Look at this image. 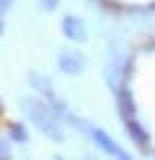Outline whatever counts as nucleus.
Returning a JSON list of instances; mask_svg holds the SVG:
<instances>
[{"label":"nucleus","instance_id":"f257e3e1","mask_svg":"<svg viewBox=\"0 0 155 160\" xmlns=\"http://www.w3.org/2000/svg\"><path fill=\"white\" fill-rule=\"evenodd\" d=\"M18 105H21L24 113L32 118V123H37V129L45 131V137L55 139V142L63 139V129H60L58 116L53 113L50 105H45L42 100H37V97H21V100H18Z\"/></svg>","mask_w":155,"mask_h":160},{"label":"nucleus","instance_id":"f03ea898","mask_svg":"<svg viewBox=\"0 0 155 160\" xmlns=\"http://www.w3.org/2000/svg\"><path fill=\"white\" fill-rule=\"evenodd\" d=\"M58 68L63 71V74H69V76L82 74V71L87 68V58L79 50H63L58 55Z\"/></svg>","mask_w":155,"mask_h":160},{"label":"nucleus","instance_id":"7ed1b4c3","mask_svg":"<svg viewBox=\"0 0 155 160\" xmlns=\"http://www.w3.org/2000/svg\"><path fill=\"white\" fill-rule=\"evenodd\" d=\"M60 29H63V34L71 39V42H84L87 39V26L79 16H63V21H60Z\"/></svg>","mask_w":155,"mask_h":160},{"label":"nucleus","instance_id":"20e7f679","mask_svg":"<svg viewBox=\"0 0 155 160\" xmlns=\"http://www.w3.org/2000/svg\"><path fill=\"white\" fill-rule=\"evenodd\" d=\"M87 134H90V137H92V142H95L100 150H105L108 155H113V158H126V152L121 150V147H118V144L105 134L103 129H92V126H90V131H87Z\"/></svg>","mask_w":155,"mask_h":160},{"label":"nucleus","instance_id":"39448f33","mask_svg":"<svg viewBox=\"0 0 155 160\" xmlns=\"http://www.w3.org/2000/svg\"><path fill=\"white\" fill-rule=\"evenodd\" d=\"M116 100H118V108H121V116H124V121H132L137 108H134V100L129 95V89H126V84H121L116 89Z\"/></svg>","mask_w":155,"mask_h":160},{"label":"nucleus","instance_id":"423d86ee","mask_svg":"<svg viewBox=\"0 0 155 160\" xmlns=\"http://www.w3.org/2000/svg\"><path fill=\"white\" fill-rule=\"evenodd\" d=\"M124 123H126V129H129L132 139H134L137 144H142V147H145V144H147V134L142 131V126H139L137 121H134V118H132V121H124Z\"/></svg>","mask_w":155,"mask_h":160},{"label":"nucleus","instance_id":"0eeeda50","mask_svg":"<svg viewBox=\"0 0 155 160\" xmlns=\"http://www.w3.org/2000/svg\"><path fill=\"white\" fill-rule=\"evenodd\" d=\"M29 84L32 87H37L42 95H53V89H50V82L45 79L42 74H29Z\"/></svg>","mask_w":155,"mask_h":160},{"label":"nucleus","instance_id":"6e6552de","mask_svg":"<svg viewBox=\"0 0 155 160\" xmlns=\"http://www.w3.org/2000/svg\"><path fill=\"white\" fill-rule=\"evenodd\" d=\"M11 139H16L18 144H24L26 139H29V137H26V129L21 123H11Z\"/></svg>","mask_w":155,"mask_h":160},{"label":"nucleus","instance_id":"1a4fd4ad","mask_svg":"<svg viewBox=\"0 0 155 160\" xmlns=\"http://www.w3.org/2000/svg\"><path fill=\"white\" fill-rule=\"evenodd\" d=\"M0 158H11V147L5 139H0Z\"/></svg>","mask_w":155,"mask_h":160},{"label":"nucleus","instance_id":"9d476101","mask_svg":"<svg viewBox=\"0 0 155 160\" xmlns=\"http://www.w3.org/2000/svg\"><path fill=\"white\" fill-rule=\"evenodd\" d=\"M42 3V8L45 11H53V8H58V0H39Z\"/></svg>","mask_w":155,"mask_h":160},{"label":"nucleus","instance_id":"9b49d317","mask_svg":"<svg viewBox=\"0 0 155 160\" xmlns=\"http://www.w3.org/2000/svg\"><path fill=\"white\" fill-rule=\"evenodd\" d=\"M13 5V0H0V11H8Z\"/></svg>","mask_w":155,"mask_h":160},{"label":"nucleus","instance_id":"f8f14e48","mask_svg":"<svg viewBox=\"0 0 155 160\" xmlns=\"http://www.w3.org/2000/svg\"><path fill=\"white\" fill-rule=\"evenodd\" d=\"M0 32H3V21H0Z\"/></svg>","mask_w":155,"mask_h":160}]
</instances>
